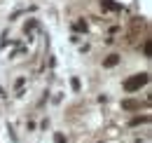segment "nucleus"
Listing matches in <instances>:
<instances>
[{
    "label": "nucleus",
    "instance_id": "nucleus-2",
    "mask_svg": "<svg viewBox=\"0 0 152 143\" xmlns=\"http://www.w3.org/2000/svg\"><path fill=\"white\" fill-rule=\"evenodd\" d=\"M122 108H124V110H138V108H140V101H133V99H124V101H122Z\"/></svg>",
    "mask_w": 152,
    "mask_h": 143
},
{
    "label": "nucleus",
    "instance_id": "nucleus-8",
    "mask_svg": "<svg viewBox=\"0 0 152 143\" xmlns=\"http://www.w3.org/2000/svg\"><path fill=\"white\" fill-rule=\"evenodd\" d=\"M70 85H73V89H75V91L80 89V80H77V77H73V82H70Z\"/></svg>",
    "mask_w": 152,
    "mask_h": 143
},
{
    "label": "nucleus",
    "instance_id": "nucleus-1",
    "mask_svg": "<svg viewBox=\"0 0 152 143\" xmlns=\"http://www.w3.org/2000/svg\"><path fill=\"white\" fill-rule=\"evenodd\" d=\"M148 80H150V75H148V73L131 75V77H126V80H124V89H126V91H138L143 85H148Z\"/></svg>",
    "mask_w": 152,
    "mask_h": 143
},
{
    "label": "nucleus",
    "instance_id": "nucleus-9",
    "mask_svg": "<svg viewBox=\"0 0 152 143\" xmlns=\"http://www.w3.org/2000/svg\"><path fill=\"white\" fill-rule=\"evenodd\" d=\"M56 143H63V136H61V134H56Z\"/></svg>",
    "mask_w": 152,
    "mask_h": 143
},
{
    "label": "nucleus",
    "instance_id": "nucleus-5",
    "mask_svg": "<svg viewBox=\"0 0 152 143\" xmlns=\"http://www.w3.org/2000/svg\"><path fill=\"white\" fill-rule=\"evenodd\" d=\"M101 5H103L105 10H119V5H117V2H113V0H101Z\"/></svg>",
    "mask_w": 152,
    "mask_h": 143
},
{
    "label": "nucleus",
    "instance_id": "nucleus-4",
    "mask_svg": "<svg viewBox=\"0 0 152 143\" xmlns=\"http://www.w3.org/2000/svg\"><path fill=\"white\" fill-rule=\"evenodd\" d=\"M145 122H150V115H143V117H133L129 125H131V127H138V125H145Z\"/></svg>",
    "mask_w": 152,
    "mask_h": 143
},
{
    "label": "nucleus",
    "instance_id": "nucleus-7",
    "mask_svg": "<svg viewBox=\"0 0 152 143\" xmlns=\"http://www.w3.org/2000/svg\"><path fill=\"white\" fill-rule=\"evenodd\" d=\"M75 28H77V31H87V24H84V21H77Z\"/></svg>",
    "mask_w": 152,
    "mask_h": 143
},
{
    "label": "nucleus",
    "instance_id": "nucleus-3",
    "mask_svg": "<svg viewBox=\"0 0 152 143\" xmlns=\"http://www.w3.org/2000/svg\"><path fill=\"white\" fill-rule=\"evenodd\" d=\"M117 63H119V54H110V56L103 61V66H105V68H113V66H117Z\"/></svg>",
    "mask_w": 152,
    "mask_h": 143
},
{
    "label": "nucleus",
    "instance_id": "nucleus-6",
    "mask_svg": "<svg viewBox=\"0 0 152 143\" xmlns=\"http://www.w3.org/2000/svg\"><path fill=\"white\" fill-rule=\"evenodd\" d=\"M150 52H152V42L148 40V42H145V56H150Z\"/></svg>",
    "mask_w": 152,
    "mask_h": 143
}]
</instances>
